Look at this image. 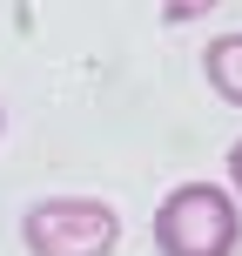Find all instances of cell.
Segmentation results:
<instances>
[{
    "mask_svg": "<svg viewBox=\"0 0 242 256\" xmlns=\"http://www.w3.org/2000/svg\"><path fill=\"white\" fill-rule=\"evenodd\" d=\"M236 236H242L236 202L209 182H189L155 209V250L162 256H236Z\"/></svg>",
    "mask_w": 242,
    "mask_h": 256,
    "instance_id": "obj_1",
    "label": "cell"
},
{
    "mask_svg": "<svg viewBox=\"0 0 242 256\" xmlns=\"http://www.w3.org/2000/svg\"><path fill=\"white\" fill-rule=\"evenodd\" d=\"M27 250L34 256H108L121 236L115 209L94 202V196H54V202H34L20 222Z\"/></svg>",
    "mask_w": 242,
    "mask_h": 256,
    "instance_id": "obj_2",
    "label": "cell"
},
{
    "mask_svg": "<svg viewBox=\"0 0 242 256\" xmlns=\"http://www.w3.org/2000/svg\"><path fill=\"white\" fill-rule=\"evenodd\" d=\"M202 68H209V81H216V94H222V102H236V108H242V34L209 40Z\"/></svg>",
    "mask_w": 242,
    "mask_h": 256,
    "instance_id": "obj_3",
    "label": "cell"
},
{
    "mask_svg": "<svg viewBox=\"0 0 242 256\" xmlns=\"http://www.w3.org/2000/svg\"><path fill=\"white\" fill-rule=\"evenodd\" d=\"M229 176H236V189H242V142L229 148Z\"/></svg>",
    "mask_w": 242,
    "mask_h": 256,
    "instance_id": "obj_4",
    "label": "cell"
}]
</instances>
